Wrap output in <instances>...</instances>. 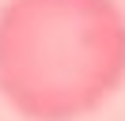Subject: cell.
<instances>
[{"mask_svg":"<svg viewBox=\"0 0 125 121\" xmlns=\"http://www.w3.org/2000/svg\"><path fill=\"white\" fill-rule=\"evenodd\" d=\"M125 80L117 0H8L0 8V98L27 121H80Z\"/></svg>","mask_w":125,"mask_h":121,"instance_id":"cell-1","label":"cell"}]
</instances>
